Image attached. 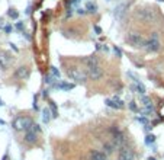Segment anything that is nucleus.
I'll return each instance as SVG.
<instances>
[{
  "label": "nucleus",
  "instance_id": "nucleus-1",
  "mask_svg": "<svg viewBox=\"0 0 164 160\" xmlns=\"http://www.w3.org/2000/svg\"><path fill=\"white\" fill-rule=\"evenodd\" d=\"M67 74L71 80H74L75 83H86L87 79H89V74H87V71L81 70L80 67H70L67 70Z\"/></svg>",
  "mask_w": 164,
  "mask_h": 160
},
{
  "label": "nucleus",
  "instance_id": "nucleus-2",
  "mask_svg": "<svg viewBox=\"0 0 164 160\" xmlns=\"http://www.w3.org/2000/svg\"><path fill=\"white\" fill-rule=\"evenodd\" d=\"M33 125V121L29 117H16L12 122V127L16 131H29Z\"/></svg>",
  "mask_w": 164,
  "mask_h": 160
},
{
  "label": "nucleus",
  "instance_id": "nucleus-3",
  "mask_svg": "<svg viewBox=\"0 0 164 160\" xmlns=\"http://www.w3.org/2000/svg\"><path fill=\"white\" fill-rule=\"evenodd\" d=\"M136 18L140 19V20H142L144 23H151V22H155V19H157V12H155V9H153V7H148V9H140L136 12Z\"/></svg>",
  "mask_w": 164,
  "mask_h": 160
},
{
  "label": "nucleus",
  "instance_id": "nucleus-4",
  "mask_svg": "<svg viewBox=\"0 0 164 160\" xmlns=\"http://www.w3.org/2000/svg\"><path fill=\"white\" fill-rule=\"evenodd\" d=\"M127 42L129 45H132L134 48H145L147 41L144 40V36L138 32H131L127 35Z\"/></svg>",
  "mask_w": 164,
  "mask_h": 160
},
{
  "label": "nucleus",
  "instance_id": "nucleus-5",
  "mask_svg": "<svg viewBox=\"0 0 164 160\" xmlns=\"http://www.w3.org/2000/svg\"><path fill=\"white\" fill-rule=\"evenodd\" d=\"M160 48H161V42H160L158 32H153L150 36V40L145 44V50L148 53H157V51H160Z\"/></svg>",
  "mask_w": 164,
  "mask_h": 160
},
{
  "label": "nucleus",
  "instance_id": "nucleus-6",
  "mask_svg": "<svg viewBox=\"0 0 164 160\" xmlns=\"http://www.w3.org/2000/svg\"><path fill=\"white\" fill-rule=\"evenodd\" d=\"M110 134H112V137H113V144H115L116 147H122L123 143H125V134L116 127V125H112L110 127Z\"/></svg>",
  "mask_w": 164,
  "mask_h": 160
},
{
  "label": "nucleus",
  "instance_id": "nucleus-7",
  "mask_svg": "<svg viewBox=\"0 0 164 160\" xmlns=\"http://www.w3.org/2000/svg\"><path fill=\"white\" fill-rule=\"evenodd\" d=\"M87 74H89V79H92V80H99V79H102V76H103V68L100 67L99 64L92 66V67L87 68Z\"/></svg>",
  "mask_w": 164,
  "mask_h": 160
},
{
  "label": "nucleus",
  "instance_id": "nucleus-8",
  "mask_svg": "<svg viewBox=\"0 0 164 160\" xmlns=\"http://www.w3.org/2000/svg\"><path fill=\"white\" fill-rule=\"evenodd\" d=\"M105 105L109 106V108H113V109H122V108H125L123 101H121L118 96H113V97H108V99H105Z\"/></svg>",
  "mask_w": 164,
  "mask_h": 160
},
{
  "label": "nucleus",
  "instance_id": "nucleus-9",
  "mask_svg": "<svg viewBox=\"0 0 164 160\" xmlns=\"http://www.w3.org/2000/svg\"><path fill=\"white\" fill-rule=\"evenodd\" d=\"M134 151L127 146L119 147V160H134Z\"/></svg>",
  "mask_w": 164,
  "mask_h": 160
},
{
  "label": "nucleus",
  "instance_id": "nucleus-10",
  "mask_svg": "<svg viewBox=\"0 0 164 160\" xmlns=\"http://www.w3.org/2000/svg\"><path fill=\"white\" fill-rule=\"evenodd\" d=\"M29 76H31V70L28 68V67H19L16 71H15V77L16 79H19V80H26V79H29Z\"/></svg>",
  "mask_w": 164,
  "mask_h": 160
},
{
  "label": "nucleus",
  "instance_id": "nucleus-11",
  "mask_svg": "<svg viewBox=\"0 0 164 160\" xmlns=\"http://www.w3.org/2000/svg\"><path fill=\"white\" fill-rule=\"evenodd\" d=\"M74 83H70V82H57L52 88L58 89V90H62V92H70L74 89Z\"/></svg>",
  "mask_w": 164,
  "mask_h": 160
},
{
  "label": "nucleus",
  "instance_id": "nucleus-12",
  "mask_svg": "<svg viewBox=\"0 0 164 160\" xmlns=\"http://www.w3.org/2000/svg\"><path fill=\"white\" fill-rule=\"evenodd\" d=\"M23 140H25V143H28V144H35V141H36V132H35L33 130L25 131Z\"/></svg>",
  "mask_w": 164,
  "mask_h": 160
},
{
  "label": "nucleus",
  "instance_id": "nucleus-13",
  "mask_svg": "<svg viewBox=\"0 0 164 160\" xmlns=\"http://www.w3.org/2000/svg\"><path fill=\"white\" fill-rule=\"evenodd\" d=\"M89 160H108V156H106L103 151L93 150V151H90V154H89Z\"/></svg>",
  "mask_w": 164,
  "mask_h": 160
},
{
  "label": "nucleus",
  "instance_id": "nucleus-14",
  "mask_svg": "<svg viewBox=\"0 0 164 160\" xmlns=\"http://www.w3.org/2000/svg\"><path fill=\"white\" fill-rule=\"evenodd\" d=\"M131 89H132L135 93H140L141 96H142V95H145V92H147V89H145V86H144V83H142V82L134 83V84L131 86Z\"/></svg>",
  "mask_w": 164,
  "mask_h": 160
},
{
  "label": "nucleus",
  "instance_id": "nucleus-15",
  "mask_svg": "<svg viewBox=\"0 0 164 160\" xmlns=\"http://www.w3.org/2000/svg\"><path fill=\"white\" fill-rule=\"evenodd\" d=\"M81 61H83V63L87 66V68H89V67H92V66L99 64V61H97V57H96V55H89V57H84Z\"/></svg>",
  "mask_w": 164,
  "mask_h": 160
},
{
  "label": "nucleus",
  "instance_id": "nucleus-16",
  "mask_svg": "<svg viewBox=\"0 0 164 160\" xmlns=\"http://www.w3.org/2000/svg\"><path fill=\"white\" fill-rule=\"evenodd\" d=\"M115 149H116V146L113 144V143H105L103 144V153L106 156H110L113 151H115Z\"/></svg>",
  "mask_w": 164,
  "mask_h": 160
},
{
  "label": "nucleus",
  "instance_id": "nucleus-17",
  "mask_svg": "<svg viewBox=\"0 0 164 160\" xmlns=\"http://www.w3.org/2000/svg\"><path fill=\"white\" fill-rule=\"evenodd\" d=\"M51 118H52L51 109H49V108H45V109L42 111V121L45 122V124H48V122L51 121Z\"/></svg>",
  "mask_w": 164,
  "mask_h": 160
},
{
  "label": "nucleus",
  "instance_id": "nucleus-18",
  "mask_svg": "<svg viewBox=\"0 0 164 160\" xmlns=\"http://www.w3.org/2000/svg\"><path fill=\"white\" fill-rule=\"evenodd\" d=\"M9 63H10V58L7 57V54H2V55H0V67H2L3 70L7 68Z\"/></svg>",
  "mask_w": 164,
  "mask_h": 160
},
{
  "label": "nucleus",
  "instance_id": "nucleus-19",
  "mask_svg": "<svg viewBox=\"0 0 164 160\" xmlns=\"http://www.w3.org/2000/svg\"><path fill=\"white\" fill-rule=\"evenodd\" d=\"M86 10H87V13H96L97 12V5L96 3H92V2H89L86 5V7H84Z\"/></svg>",
  "mask_w": 164,
  "mask_h": 160
},
{
  "label": "nucleus",
  "instance_id": "nucleus-20",
  "mask_svg": "<svg viewBox=\"0 0 164 160\" xmlns=\"http://www.w3.org/2000/svg\"><path fill=\"white\" fill-rule=\"evenodd\" d=\"M49 109H51V114H52V118H57L58 117V109H57V105L55 102H49Z\"/></svg>",
  "mask_w": 164,
  "mask_h": 160
},
{
  "label": "nucleus",
  "instance_id": "nucleus-21",
  "mask_svg": "<svg viewBox=\"0 0 164 160\" xmlns=\"http://www.w3.org/2000/svg\"><path fill=\"white\" fill-rule=\"evenodd\" d=\"M123 9H125V5H119V6L115 9V16H116L118 19L122 18V15H123Z\"/></svg>",
  "mask_w": 164,
  "mask_h": 160
},
{
  "label": "nucleus",
  "instance_id": "nucleus-22",
  "mask_svg": "<svg viewBox=\"0 0 164 160\" xmlns=\"http://www.w3.org/2000/svg\"><path fill=\"white\" fill-rule=\"evenodd\" d=\"M49 71H51V76H52L54 79H60V76H61V73H60V70H58L57 67L51 66V67H49Z\"/></svg>",
  "mask_w": 164,
  "mask_h": 160
},
{
  "label": "nucleus",
  "instance_id": "nucleus-23",
  "mask_svg": "<svg viewBox=\"0 0 164 160\" xmlns=\"http://www.w3.org/2000/svg\"><path fill=\"white\" fill-rule=\"evenodd\" d=\"M154 143H155V135H154V134H147L145 144H147V146H151V144H154Z\"/></svg>",
  "mask_w": 164,
  "mask_h": 160
},
{
  "label": "nucleus",
  "instance_id": "nucleus-24",
  "mask_svg": "<svg viewBox=\"0 0 164 160\" xmlns=\"http://www.w3.org/2000/svg\"><path fill=\"white\" fill-rule=\"evenodd\" d=\"M7 16L12 18V19H18V18H19V13H18V10H15V9H9V10H7Z\"/></svg>",
  "mask_w": 164,
  "mask_h": 160
},
{
  "label": "nucleus",
  "instance_id": "nucleus-25",
  "mask_svg": "<svg viewBox=\"0 0 164 160\" xmlns=\"http://www.w3.org/2000/svg\"><path fill=\"white\" fill-rule=\"evenodd\" d=\"M44 82H45L47 84H51V86H54V84H55V79H54L51 74L45 76V77H44Z\"/></svg>",
  "mask_w": 164,
  "mask_h": 160
},
{
  "label": "nucleus",
  "instance_id": "nucleus-26",
  "mask_svg": "<svg viewBox=\"0 0 164 160\" xmlns=\"http://www.w3.org/2000/svg\"><path fill=\"white\" fill-rule=\"evenodd\" d=\"M135 121L141 122V124H144V125H148V124H150L148 117H135Z\"/></svg>",
  "mask_w": 164,
  "mask_h": 160
},
{
  "label": "nucleus",
  "instance_id": "nucleus-27",
  "mask_svg": "<svg viewBox=\"0 0 164 160\" xmlns=\"http://www.w3.org/2000/svg\"><path fill=\"white\" fill-rule=\"evenodd\" d=\"M128 106H129V109L132 111V112H140V108L136 106V102H135V101H131V102L128 103Z\"/></svg>",
  "mask_w": 164,
  "mask_h": 160
},
{
  "label": "nucleus",
  "instance_id": "nucleus-28",
  "mask_svg": "<svg viewBox=\"0 0 164 160\" xmlns=\"http://www.w3.org/2000/svg\"><path fill=\"white\" fill-rule=\"evenodd\" d=\"M141 102H142V105H144V106H147V105H151V103H153V102H151V99H150V97H148V96H145V95H142V96H141Z\"/></svg>",
  "mask_w": 164,
  "mask_h": 160
},
{
  "label": "nucleus",
  "instance_id": "nucleus-29",
  "mask_svg": "<svg viewBox=\"0 0 164 160\" xmlns=\"http://www.w3.org/2000/svg\"><path fill=\"white\" fill-rule=\"evenodd\" d=\"M113 53H115V55H116L118 58H121V57H122V51H121V48H119V47H116V45L113 47Z\"/></svg>",
  "mask_w": 164,
  "mask_h": 160
},
{
  "label": "nucleus",
  "instance_id": "nucleus-30",
  "mask_svg": "<svg viewBox=\"0 0 164 160\" xmlns=\"http://www.w3.org/2000/svg\"><path fill=\"white\" fill-rule=\"evenodd\" d=\"M15 28H16L18 31H23V29H25V25H23L22 22H18L16 25H15Z\"/></svg>",
  "mask_w": 164,
  "mask_h": 160
},
{
  "label": "nucleus",
  "instance_id": "nucleus-31",
  "mask_svg": "<svg viewBox=\"0 0 164 160\" xmlns=\"http://www.w3.org/2000/svg\"><path fill=\"white\" fill-rule=\"evenodd\" d=\"M31 130H33V131H35L36 134H39V132H41V128H39V125H36V124H33Z\"/></svg>",
  "mask_w": 164,
  "mask_h": 160
},
{
  "label": "nucleus",
  "instance_id": "nucleus-32",
  "mask_svg": "<svg viewBox=\"0 0 164 160\" xmlns=\"http://www.w3.org/2000/svg\"><path fill=\"white\" fill-rule=\"evenodd\" d=\"M3 29H5V32H6V34H10V32H12V29H13V28H12V25H6Z\"/></svg>",
  "mask_w": 164,
  "mask_h": 160
},
{
  "label": "nucleus",
  "instance_id": "nucleus-33",
  "mask_svg": "<svg viewBox=\"0 0 164 160\" xmlns=\"http://www.w3.org/2000/svg\"><path fill=\"white\" fill-rule=\"evenodd\" d=\"M36 99H38V96H35V97H33V105H32V108H33L35 111L39 109V108H38V103H36Z\"/></svg>",
  "mask_w": 164,
  "mask_h": 160
},
{
  "label": "nucleus",
  "instance_id": "nucleus-34",
  "mask_svg": "<svg viewBox=\"0 0 164 160\" xmlns=\"http://www.w3.org/2000/svg\"><path fill=\"white\" fill-rule=\"evenodd\" d=\"M77 13H79V15H86V13H87V10L80 7V9H77Z\"/></svg>",
  "mask_w": 164,
  "mask_h": 160
},
{
  "label": "nucleus",
  "instance_id": "nucleus-35",
  "mask_svg": "<svg viewBox=\"0 0 164 160\" xmlns=\"http://www.w3.org/2000/svg\"><path fill=\"white\" fill-rule=\"evenodd\" d=\"M9 45H10V48H12V50H13V51H16V53H18V51H19V50H18V47H16V45H15V44H12V42H10V44H9Z\"/></svg>",
  "mask_w": 164,
  "mask_h": 160
},
{
  "label": "nucleus",
  "instance_id": "nucleus-36",
  "mask_svg": "<svg viewBox=\"0 0 164 160\" xmlns=\"http://www.w3.org/2000/svg\"><path fill=\"white\" fill-rule=\"evenodd\" d=\"M94 31H96V34H97V35H100V34H102V29H100L99 26H94Z\"/></svg>",
  "mask_w": 164,
  "mask_h": 160
},
{
  "label": "nucleus",
  "instance_id": "nucleus-37",
  "mask_svg": "<svg viewBox=\"0 0 164 160\" xmlns=\"http://www.w3.org/2000/svg\"><path fill=\"white\" fill-rule=\"evenodd\" d=\"M48 93H49V90H48V89H45V90L42 92V96H44V97H47V96H48Z\"/></svg>",
  "mask_w": 164,
  "mask_h": 160
},
{
  "label": "nucleus",
  "instance_id": "nucleus-38",
  "mask_svg": "<svg viewBox=\"0 0 164 160\" xmlns=\"http://www.w3.org/2000/svg\"><path fill=\"white\" fill-rule=\"evenodd\" d=\"M2 160H9V154H7V153H6V154H5V156H3V159H2Z\"/></svg>",
  "mask_w": 164,
  "mask_h": 160
},
{
  "label": "nucleus",
  "instance_id": "nucleus-39",
  "mask_svg": "<svg viewBox=\"0 0 164 160\" xmlns=\"http://www.w3.org/2000/svg\"><path fill=\"white\" fill-rule=\"evenodd\" d=\"M3 105H5V103H3V101H2V99H0V106H3Z\"/></svg>",
  "mask_w": 164,
  "mask_h": 160
},
{
  "label": "nucleus",
  "instance_id": "nucleus-40",
  "mask_svg": "<svg viewBox=\"0 0 164 160\" xmlns=\"http://www.w3.org/2000/svg\"><path fill=\"white\" fill-rule=\"evenodd\" d=\"M148 160H155V157H148Z\"/></svg>",
  "mask_w": 164,
  "mask_h": 160
},
{
  "label": "nucleus",
  "instance_id": "nucleus-41",
  "mask_svg": "<svg viewBox=\"0 0 164 160\" xmlns=\"http://www.w3.org/2000/svg\"><path fill=\"white\" fill-rule=\"evenodd\" d=\"M158 2H164V0H158Z\"/></svg>",
  "mask_w": 164,
  "mask_h": 160
}]
</instances>
